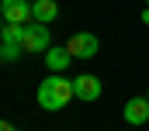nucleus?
Segmentation results:
<instances>
[{"mask_svg":"<svg viewBox=\"0 0 149 131\" xmlns=\"http://www.w3.org/2000/svg\"><path fill=\"white\" fill-rule=\"evenodd\" d=\"M73 97H76L73 79H66L63 72L45 76V79H42V86H38V103H42L45 110H63V107H66Z\"/></svg>","mask_w":149,"mask_h":131,"instance_id":"obj_1","label":"nucleus"},{"mask_svg":"<svg viewBox=\"0 0 149 131\" xmlns=\"http://www.w3.org/2000/svg\"><path fill=\"white\" fill-rule=\"evenodd\" d=\"M21 48L24 52H49L52 48V31H49V24H42V21H31V24H24V38H21Z\"/></svg>","mask_w":149,"mask_h":131,"instance_id":"obj_2","label":"nucleus"},{"mask_svg":"<svg viewBox=\"0 0 149 131\" xmlns=\"http://www.w3.org/2000/svg\"><path fill=\"white\" fill-rule=\"evenodd\" d=\"M73 90H76V100L94 103V100H101V93H104V83H101V76H94V72H80L73 79Z\"/></svg>","mask_w":149,"mask_h":131,"instance_id":"obj_3","label":"nucleus"},{"mask_svg":"<svg viewBox=\"0 0 149 131\" xmlns=\"http://www.w3.org/2000/svg\"><path fill=\"white\" fill-rule=\"evenodd\" d=\"M0 14H3V21H10V24H21V21H35V3H28V0H0Z\"/></svg>","mask_w":149,"mask_h":131,"instance_id":"obj_4","label":"nucleus"},{"mask_svg":"<svg viewBox=\"0 0 149 131\" xmlns=\"http://www.w3.org/2000/svg\"><path fill=\"white\" fill-rule=\"evenodd\" d=\"M66 48H70L73 59H94V55H97V34L94 31H76L73 38L66 41Z\"/></svg>","mask_w":149,"mask_h":131,"instance_id":"obj_5","label":"nucleus"},{"mask_svg":"<svg viewBox=\"0 0 149 131\" xmlns=\"http://www.w3.org/2000/svg\"><path fill=\"white\" fill-rule=\"evenodd\" d=\"M125 121L128 124H146L149 121V97H132L125 103Z\"/></svg>","mask_w":149,"mask_h":131,"instance_id":"obj_6","label":"nucleus"},{"mask_svg":"<svg viewBox=\"0 0 149 131\" xmlns=\"http://www.w3.org/2000/svg\"><path fill=\"white\" fill-rule=\"evenodd\" d=\"M70 62H73L70 48H56V45H52V48L45 52V66H49L52 72H66V66H70Z\"/></svg>","mask_w":149,"mask_h":131,"instance_id":"obj_7","label":"nucleus"},{"mask_svg":"<svg viewBox=\"0 0 149 131\" xmlns=\"http://www.w3.org/2000/svg\"><path fill=\"white\" fill-rule=\"evenodd\" d=\"M56 17H59V3H56V0H35V21L49 24V21H56Z\"/></svg>","mask_w":149,"mask_h":131,"instance_id":"obj_8","label":"nucleus"},{"mask_svg":"<svg viewBox=\"0 0 149 131\" xmlns=\"http://www.w3.org/2000/svg\"><path fill=\"white\" fill-rule=\"evenodd\" d=\"M21 52H24V48H21V41H3V45H0V55H3V62H14Z\"/></svg>","mask_w":149,"mask_h":131,"instance_id":"obj_9","label":"nucleus"},{"mask_svg":"<svg viewBox=\"0 0 149 131\" xmlns=\"http://www.w3.org/2000/svg\"><path fill=\"white\" fill-rule=\"evenodd\" d=\"M24 38V24H10L3 21V41H21Z\"/></svg>","mask_w":149,"mask_h":131,"instance_id":"obj_10","label":"nucleus"},{"mask_svg":"<svg viewBox=\"0 0 149 131\" xmlns=\"http://www.w3.org/2000/svg\"><path fill=\"white\" fill-rule=\"evenodd\" d=\"M0 131H17V128H14L10 121H3V124H0Z\"/></svg>","mask_w":149,"mask_h":131,"instance_id":"obj_11","label":"nucleus"},{"mask_svg":"<svg viewBox=\"0 0 149 131\" xmlns=\"http://www.w3.org/2000/svg\"><path fill=\"white\" fill-rule=\"evenodd\" d=\"M142 24H149V7H146V10H142Z\"/></svg>","mask_w":149,"mask_h":131,"instance_id":"obj_12","label":"nucleus"},{"mask_svg":"<svg viewBox=\"0 0 149 131\" xmlns=\"http://www.w3.org/2000/svg\"><path fill=\"white\" fill-rule=\"evenodd\" d=\"M146 7H149V0H146Z\"/></svg>","mask_w":149,"mask_h":131,"instance_id":"obj_13","label":"nucleus"},{"mask_svg":"<svg viewBox=\"0 0 149 131\" xmlns=\"http://www.w3.org/2000/svg\"><path fill=\"white\" fill-rule=\"evenodd\" d=\"M146 97H149V93H146Z\"/></svg>","mask_w":149,"mask_h":131,"instance_id":"obj_14","label":"nucleus"}]
</instances>
